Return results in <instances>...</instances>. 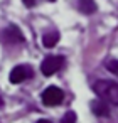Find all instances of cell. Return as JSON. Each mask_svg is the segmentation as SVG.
<instances>
[{
    "label": "cell",
    "instance_id": "1",
    "mask_svg": "<svg viewBox=\"0 0 118 123\" xmlns=\"http://www.w3.org/2000/svg\"><path fill=\"white\" fill-rule=\"evenodd\" d=\"M93 89L99 96V99L118 106V84L116 83H113V81H96Z\"/></svg>",
    "mask_w": 118,
    "mask_h": 123
},
{
    "label": "cell",
    "instance_id": "2",
    "mask_svg": "<svg viewBox=\"0 0 118 123\" xmlns=\"http://www.w3.org/2000/svg\"><path fill=\"white\" fill-rule=\"evenodd\" d=\"M62 98H64V93L56 86H49L42 93V103L46 106H57L62 103Z\"/></svg>",
    "mask_w": 118,
    "mask_h": 123
},
{
    "label": "cell",
    "instance_id": "3",
    "mask_svg": "<svg viewBox=\"0 0 118 123\" xmlns=\"http://www.w3.org/2000/svg\"><path fill=\"white\" fill-rule=\"evenodd\" d=\"M61 66H62V59L59 56H47L41 64V71L44 76H52L56 71H59Z\"/></svg>",
    "mask_w": 118,
    "mask_h": 123
},
{
    "label": "cell",
    "instance_id": "4",
    "mask_svg": "<svg viewBox=\"0 0 118 123\" xmlns=\"http://www.w3.org/2000/svg\"><path fill=\"white\" fill-rule=\"evenodd\" d=\"M31 74H32V71H31L29 66H15L10 71V83L12 84H19V83L29 79Z\"/></svg>",
    "mask_w": 118,
    "mask_h": 123
},
{
    "label": "cell",
    "instance_id": "5",
    "mask_svg": "<svg viewBox=\"0 0 118 123\" xmlns=\"http://www.w3.org/2000/svg\"><path fill=\"white\" fill-rule=\"evenodd\" d=\"M91 110H93V113L96 116H108L110 115V106L103 99H99V98L91 101Z\"/></svg>",
    "mask_w": 118,
    "mask_h": 123
},
{
    "label": "cell",
    "instance_id": "6",
    "mask_svg": "<svg viewBox=\"0 0 118 123\" xmlns=\"http://www.w3.org/2000/svg\"><path fill=\"white\" fill-rule=\"evenodd\" d=\"M4 37H5V41H9V42H12V44H15V42H19V41H24L20 31H19L17 27H14V25L9 27V29L4 32Z\"/></svg>",
    "mask_w": 118,
    "mask_h": 123
},
{
    "label": "cell",
    "instance_id": "7",
    "mask_svg": "<svg viewBox=\"0 0 118 123\" xmlns=\"http://www.w3.org/2000/svg\"><path fill=\"white\" fill-rule=\"evenodd\" d=\"M57 41H59V34H57L56 31H49V32H46L44 37H42L44 47H54V46L57 44Z\"/></svg>",
    "mask_w": 118,
    "mask_h": 123
},
{
    "label": "cell",
    "instance_id": "8",
    "mask_svg": "<svg viewBox=\"0 0 118 123\" xmlns=\"http://www.w3.org/2000/svg\"><path fill=\"white\" fill-rule=\"evenodd\" d=\"M79 10L83 14H93V12H96L94 0H79Z\"/></svg>",
    "mask_w": 118,
    "mask_h": 123
},
{
    "label": "cell",
    "instance_id": "9",
    "mask_svg": "<svg viewBox=\"0 0 118 123\" xmlns=\"http://www.w3.org/2000/svg\"><path fill=\"white\" fill-rule=\"evenodd\" d=\"M106 68H108V71H111L113 74L118 76V59H110V61H106Z\"/></svg>",
    "mask_w": 118,
    "mask_h": 123
},
{
    "label": "cell",
    "instance_id": "10",
    "mask_svg": "<svg viewBox=\"0 0 118 123\" xmlns=\"http://www.w3.org/2000/svg\"><path fill=\"white\" fill-rule=\"evenodd\" d=\"M62 123H76V113L74 111H68L62 116Z\"/></svg>",
    "mask_w": 118,
    "mask_h": 123
},
{
    "label": "cell",
    "instance_id": "11",
    "mask_svg": "<svg viewBox=\"0 0 118 123\" xmlns=\"http://www.w3.org/2000/svg\"><path fill=\"white\" fill-rule=\"evenodd\" d=\"M22 2H24L25 7H32V5L36 4V0H22Z\"/></svg>",
    "mask_w": 118,
    "mask_h": 123
},
{
    "label": "cell",
    "instance_id": "12",
    "mask_svg": "<svg viewBox=\"0 0 118 123\" xmlns=\"http://www.w3.org/2000/svg\"><path fill=\"white\" fill-rule=\"evenodd\" d=\"M37 123H52V121H49V120H39Z\"/></svg>",
    "mask_w": 118,
    "mask_h": 123
},
{
    "label": "cell",
    "instance_id": "13",
    "mask_svg": "<svg viewBox=\"0 0 118 123\" xmlns=\"http://www.w3.org/2000/svg\"><path fill=\"white\" fill-rule=\"evenodd\" d=\"M2 105H4V99H2V98H0V106H2Z\"/></svg>",
    "mask_w": 118,
    "mask_h": 123
}]
</instances>
